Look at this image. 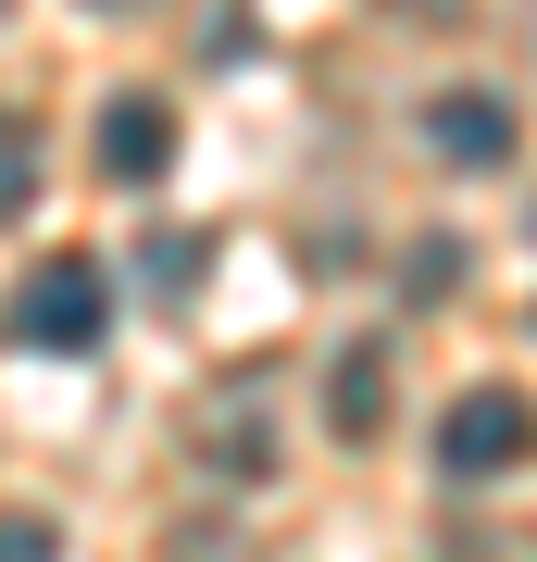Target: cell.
Instances as JSON below:
<instances>
[{
  "label": "cell",
  "mask_w": 537,
  "mask_h": 562,
  "mask_svg": "<svg viewBox=\"0 0 537 562\" xmlns=\"http://www.w3.org/2000/svg\"><path fill=\"white\" fill-rule=\"evenodd\" d=\"M0 562H63V538H51L38 513H0Z\"/></svg>",
  "instance_id": "obj_9"
},
{
  "label": "cell",
  "mask_w": 537,
  "mask_h": 562,
  "mask_svg": "<svg viewBox=\"0 0 537 562\" xmlns=\"http://www.w3.org/2000/svg\"><path fill=\"white\" fill-rule=\"evenodd\" d=\"M100 325H113V276L88 250H51L13 288V350H100Z\"/></svg>",
  "instance_id": "obj_1"
},
{
  "label": "cell",
  "mask_w": 537,
  "mask_h": 562,
  "mask_svg": "<svg viewBox=\"0 0 537 562\" xmlns=\"http://www.w3.org/2000/svg\"><path fill=\"white\" fill-rule=\"evenodd\" d=\"M325 425H338V438H376V425H388V338H350V350H338V375H325Z\"/></svg>",
  "instance_id": "obj_5"
},
{
  "label": "cell",
  "mask_w": 537,
  "mask_h": 562,
  "mask_svg": "<svg viewBox=\"0 0 537 562\" xmlns=\"http://www.w3.org/2000/svg\"><path fill=\"white\" fill-rule=\"evenodd\" d=\"M100 13H138V0H100Z\"/></svg>",
  "instance_id": "obj_11"
},
{
  "label": "cell",
  "mask_w": 537,
  "mask_h": 562,
  "mask_svg": "<svg viewBox=\"0 0 537 562\" xmlns=\"http://www.w3.org/2000/svg\"><path fill=\"white\" fill-rule=\"evenodd\" d=\"M400 288H413V301H450V288H462V238H413Z\"/></svg>",
  "instance_id": "obj_8"
},
{
  "label": "cell",
  "mask_w": 537,
  "mask_h": 562,
  "mask_svg": "<svg viewBox=\"0 0 537 562\" xmlns=\"http://www.w3.org/2000/svg\"><path fill=\"white\" fill-rule=\"evenodd\" d=\"M525 450H537V401H513V387H462L438 413V462L450 475H513Z\"/></svg>",
  "instance_id": "obj_2"
},
{
  "label": "cell",
  "mask_w": 537,
  "mask_h": 562,
  "mask_svg": "<svg viewBox=\"0 0 537 562\" xmlns=\"http://www.w3.org/2000/svg\"><path fill=\"white\" fill-rule=\"evenodd\" d=\"M38 201V138H25V113H0V225Z\"/></svg>",
  "instance_id": "obj_7"
},
{
  "label": "cell",
  "mask_w": 537,
  "mask_h": 562,
  "mask_svg": "<svg viewBox=\"0 0 537 562\" xmlns=\"http://www.w3.org/2000/svg\"><path fill=\"white\" fill-rule=\"evenodd\" d=\"M200 250H213V238H188V225H163V238H138V276L163 288V301H176V288H200Z\"/></svg>",
  "instance_id": "obj_6"
},
{
  "label": "cell",
  "mask_w": 537,
  "mask_h": 562,
  "mask_svg": "<svg viewBox=\"0 0 537 562\" xmlns=\"http://www.w3.org/2000/svg\"><path fill=\"white\" fill-rule=\"evenodd\" d=\"M413 13H462V0H413Z\"/></svg>",
  "instance_id": "obj_10"
},
{
  "label": "cell",
  "mask_w": 537,
  "mask_h": 562,
  "mask_svg": "<svg viewBox=\"0 0 537 562\" xmlns=\"http://www.w3.org/2000/svg\"><path fill=\"white\" fill-rule=\"evenodd\" d=\"M88 150H100V176H113V188H163V176H176V113H163L150 88H125V101H100Z\"/></svg>",
  "instance_id": "obj_4"
},
{
  "label": "cell",
  "mask_w": 537,
  "mask_h": 562,
  "mask_svg": "<svg viewBox=\"0 0 537 562\" xmlns=\"http://www.w3.org/2000/svg\"><path fill=\"white\" fill-rule=\"evenodd\" d=\"M425 150L462 162V176H500V162L525 150V125H513L500 88H438V101H425Z\"/></svg>",
  "instance_id": "obj_3"
}]
</instances>
